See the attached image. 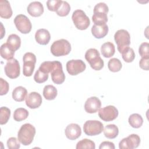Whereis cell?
<instances>
[{
    "instance_id": "cell-40",
    "label": "cell",
    "mask_w": 149,
    "mask_h": 149,
    "mask_svg": "<svg viewBox=\"0 0 149 149\" xmlns=\"http://www.w3.org/2000/svg\"><path fill=\"white\" fill-rule=\"evenodd\" d=\"M148 61L149 58H141L139 62V66L140 67L145 70H148L149 66H148Z\"/></svg>"
},
{
    "instance_id": "cell-5",
    "label": "cell",
    "mask_w": 149,
    "mask_h": 149,
    "mask_svg": "<svg viewBox=\"0 0 149 149\" xmlns=\"http://www.w3.org/2000/svg\"><path fill=\"white\" fill-rule=\"evenodd\" d=\"M114 40L117 44L118 51L121 54L130 44V36L129 32L124 29L118 30L114 35Z\"/></svg>"
},
{
    "instance_id": "cell-11",
    "label": "cell",
    "mask_w": 149,
    "mask_h": 149,
    "mask_svg": "<svg viewBox=\"0 0 149 149\" xmlns=\"http://www.w3.org/2000/svg\"><path fill=\"white\" fill-rule=\"evenodd\" d=\"M5 74L10 79H16L20 75V68L18 61L12 58L8 60L4 68Z\"/></svg>"
},
{
    "instance_id": "cell-1",
    "label": "cell",
    "mask_w": 149,
    "mask_h": 149,
    "mask_svg": "<svg viewBox=\"0 0 149 149\" xmlns=\"http://www.w3.org/2000/svg\"><path fill=\"white\" fill-rule=\"evenodd\" d=\"M36 134V128L30 123L23 125L17 133V139L24 146L30 145L33 141Z\"/></svg>"
},
{
    "instance_id": "cell-22",
    "label": "cell",
    "mask_w": 149,
    "mask_h": 149,
    "mask_svg": "<svg viewBox=\"0 0 149 149\" xmlns=\"http://www.w3.org/2000/svg\"><path fill=\"white\" fill-rule=\"evenodd\" d=\"M27 91L22 86L16 87L12 91L13 99L17 102L23 101L26 97Z\"/></svg>"
},
{
    "instance_id": "cell-13",
    "label": "cell",
    "mask_w": 149,
    "mask_h": 149,
    "mask_svg": "<svg viewBox=\"0 0 149 149\" xmlns=\"http://www.w3.org/2000/svg\"><path fill=\"white\" fill-rule=\"evenodd\" d=\"M86 68V63L81 59H72L66 63V70L72 76L83 72Z\"/></svg>"
},
{
    "instance_id": "cell-18",
    "label": "cell",
    "mask_w": 149,
    "mask_h": 149,
    "mask_svg": "<svg viewBox=\"0 0 149 149\" xmlns=\"http://www.w3.org/2000/svg\"><path fill=\"white\" fill-rule=\"evenodd\" d=\"M27 12L33 17L40 16L44 12L42 4L39 1H33L29 3L27 8Z\"/></svg>"
},
{
    "instance_id": "cell-17",
    "label": "cell",
    "mask_w": 149,
    "mask_h": 149,
    "mask_svg": "<svg viewBox=\"0 0 149 149\" xmlns=\"http://www.w3.org/2000/svg\"><path fill=\"white\" fill-rule=\"evenodd\" d=\"M65 134L68 139L74 140L80 136L81 129L78 124L70 123L66 126L65 130Z\"/></svg>"
},
{
    "instance_id": "cell-2",
    "label": "cell",
    "mask_w": 149,
    "mask_h": 149,
    "mask_svg": "<svg viewBox=\"0 0 149 149\" xmlns=\"http://www.w3.org/2000/svg\"><path fill=\"white\" fill-rule=\"evenodd\" d=\"M109 11L108 6L104 2L96 4L94 8V14L92 20L95 25H103L108 21L107 13Z\"/></svg>"
},
{
    "instance_id": "cell-24",
    "label": "cell",
    "mask_w": 149,
    "mask_h": 149,
    "mask_svg": "<svg viewBox=\"0 0 149 149\" xmlns=\"http://www.w3.org/2000/svg\"><path fill=\"white\" fill-rule=\"evenodd\" d=\"M104 136L110 139L116 138L119 133V129L117 126L114 124L108 125L103 129Z\"/></svg>"
},
{
    "instance_id": "cell-38",
    "label": "cell",
    "mask_w": 149,
    "mask_h": 149,
    "mask_svg": "<svg viewBox=\"0 0 149 149\" xmlns=\"http://www.w3.org/2000/svg\"><path fill=\"white\" fill-rule=\"evenodd\" d=\"M20 141L18 139H16L15 137H12L8 139L7 140V146L9 149H17L20 147Z\"/></svg>"
},
{
    "instance_id": "cell-39",
    "label": "cell",
    "mask_w": 149,
    "mask_h": 149,
    "mask_svg": "<svg viewBox=\"0 0 149 149\" xmlns=\"http://www.w3.org/2000/svg\"><path fill=\"white\" fill-rule=\"evenodd\" d=\"M0 95H3L8 93L9 88V83L2 78H0Z\"/></svg>"
},
{
    "instance_id": "cell-14",
    "label": "cell",
    "mask_w": 149,
    "mask_h": 149,
    "mask_svg": "<svg viewBox=\"0 0 149 149\" xmlns=\"http://www.w3.org/2000/svg\"><path fill=\"white\" fill-rule=\"evenodd\" d=\"M140 138L136 134H132L127 137L123 138L119 143L120 149H133L139 147Z\"/></svg>"
},
{
    "instance_id": "cell-7",
    "label": "cell",
    "mask_w": 149,
    "mask_h": 149,
    "mask_svg": "<svg viewBox=\"0 0 149 149\" xmlns=\"http://www.w3.org/2000/svg\"><path fill=\"white\" fill-rule=\"evenodd\" d=\"M23 73L26 77L33 74L36 63V56L32 52H26L23 57Z\"/></svg>"
},
{
    "instance_id": "cell-34",
    "label": "cell",
    "mask_w": 149,
    "mask_h": 149,
    "mask_svg": "<svg viewBox=\"0 0 149 149\" xmlns=\"http://www.w3.org/2000/svg\"><path fill=\"white\" fill-rule=\"evenodd\" d=\"M70 10V6L68 2L66 1H62V3L58 9V10L56 12V14L59 16H67Z\"/></svg>"
},
{
    "instance_id": "cell-27",
    "label": "cell",
    "mask_w": 149,
    "mask_h": 149,
    "mask_svg": "<svg viewBox=\"0 0 149 149\" xmlns=\"http://www.w3.org/2000/svg\"><path fill=\"white\" fill-rule=\"evenodd\" d=\"M6 43L15 51L21 45V39L17 34H12L8 36Z\"/></svg>"
},
{
    "instance_id": "cell-21",
    "label": "cell",
    "mask_w": 149,
    "mask_h": 149,
    "mask_svg": "<svg viewBox=\"0 0 149 149\" xmlns=\"http://www.w3.org/2000/svg\"><path fill=\"white\" fill-rule=\"evenodd\" d=\"M12 10L10 3L7 0H0V16L9 19L12 16Z\"/></svg>"
},
{
    "instance_id": "cell-4",
    "label": "cell",
    "mask_w": 149,
    "mask_h": 149,
    "mask_svg": "<svg viewBox=\"0 0 149 149\" xmlns=\"http://www.w3.org/2000/svg\"><path fill=\"white\" fill-rule=\"evenodd\" d=\"M85 59L91 68L95 70H100L104 67V61L100 57V52L97 49H88L85 54Z\"/></svg>"
},
{
    "instance_id": "cell-3",
    "label": "cell",
    "mask_w": 149,
    "mask_h": 149,
    "mask_svg": "<svg viewBox=\"0 0 149 149\" xmlns=\"http://www.w3.org/2000/svg\"><path fill=\"white\" fill-rule=\"evenodd\" d=\"M51 52L54 56H61L68 55L71 51L70 42L65 39L55 41L51 46Z\"/></svg>"
},
{
    "instance_id": "cell-26",
    "label": "cell",
    "mask_w": 149,
    "mask_h": 149,
    "mask_svg": "<svg viewBox=\"0 0 149 149\" xmlns=\"http://www.w3.org/2000/svg\"><path fill=\"white\" fill-rule=\"evenodd\" d=\"M15 51L7 44H3L0 49L1 56L5 59L9 60L13 58L15 55Z\"/></svg>"
},
{
    "instance_id": "cell-32",
    "label": "cell",
    "mask_w": 149,
    "mask_h": 149,
    "mask_svg": "<svg viewBox=\"0 0 149 149\" xmlns=\"http://www.w3.org/2000/svg\"><path fill=\"white\" fill-rule=\"evenodd\" d=\"M121 54L123 59L126 62H132L135 58V53L132 48L128 47L126 48Z\"/></svg>"
},
{
    "instance_id": "cell-23",
    "label": "cell",
    "mask_w": 149,
    "mask_h": 149,
    "mask_svg": "<svg viewBox=\"0 0 149 149\" xmlns=\"http://www.w3.org/2000/svg\"><path fill=\"white\" fill-rule=\"evenodd\" d=\"M101 51L104 57L110 58L112 56L115 54V45L111 42H106L101 45Z\"/></svg>"
},
{
    "instance_id": "cell-16",
    "label": "cell",
    "mask_w": 149,
    "mask_h": 149,
    "mask_svg": "<svg viewBox=\"0 0 149 149\" xmlns=\"http://www.w3.org/2000/svg\"><path fill=\"white\" fill-rule=\"evenodd\" d=\"M101 106L100 100L96 97H91L88 98L84 104V109L86 112L93 113L97 112Z\"/></svg>"
},
{
    "instance_id": "cell-6",
    "label": "cell",
    "mask_w": 149,
    "mask_h": 149,
    "mask_svg": "<svg viewBox=\"0 0 149 149\" xmlns=\"http://www.w3.org/2000/svg\"><path fill=\"white\" fill-rule=\"evenodd\" d=\"M72 19L73 23L77 29L84 30L87 29L90 24L88 17L85 12L81 9H77L73 12Z\"/></svg>"
},
{
    "instance_id": "cell-28",
    "label": "cell",
    "mask_w": 149,
    "mask_h": 149,
    "mask_svg": "<svg viewBox=\"0 0 149 149\" xmlns=\"http://www.w3.org/2000/svg\"><path fill=\"white\" fill-rule=\"evenodd\" d=\"M129 123L133 128L140 127L143 123L142 116L139 113H133L129 117Z\"/></svg>"
},
{
    "instance_id": "cell-42",
    "label": "cell",
    "mask_w": 149,
    "mask_h": 149,
    "mask_svg": "<svg viewBox=\"0 0 149 149\" xmlns=\"http://www.w3.org/2000/svg\"><path fill=\"white\" fill-rule=\"evenodd\" d=\"M1 27H2V28H1V38H3V35L5 34V33H4V32H5V31L4 30V31H3V32L2 31V29H3V25H2V23H1Z\"/></svg>"
},
{
    "instance_id": "cell-25",
    "label": "cell",
    "mask_w": 149,
    "mask_h": 149,
    "mask_svg": "<svg viewBox=\"0 0 149 149\" xmlns=\"http://www.w3.org/2000/svg\"><path fill=\"white\" fill-rule=\"evenodd\" d=\"M44 97L47 100H54L58 94L57 89L52 85H47L44 87L42 91Z\"/></svg>"
},
{
    "instance_id": "cell-9",
    "label": "cell",
    "mask_w": 149,
    "mask_h": 149,
    "mask_svg": "<svg viewBox=\"0 0 149 149\" xmlns=\"http://www.w3.org/2000/svg\"><path fill=\"white\" fill-rule=\"evenodd\" d=\"M14 23L17 29L23 34H27L31 30V23L24 15L20 14L17 15L14 19Z\"/></svg>"
},
{
    "instance_id": "cell-30",
    "label": "cell",
    "mask_w": 149,
    "mask_h": 149,
    "mask_svg": "<svg viewBox=\"0 0 149 149\" xmlns=\"http://www.w3.org/2000/svg\"><path fill=\"white\" fill-rule=\"evenodd\" d=\"M108 67L110 71L112 72H117L121 69L122 65L119 59L113 58L108 61Z\"/></svg>"
},
{
    "instance_id": "cell-20",
    "label": "cell",
    "mask_w": 149,
    "mask_h": 149,
    "mask_svg": "<svg viewBox=\"0 0 149 149\" xmlns=\"http://www.w3.org/2000/svg\"><path fill=\"white\" fill-rule=\"evenodd\" d=\"M108 26L105 24L103 25L94 24L91 28V33L96 38H104L108 33Z\"/></svg>"
},
{
    "instance_id": "cell-15",
    "label": "cell",
    "mask_w": 149,
    "mask_h": 149,
    "mask_svg": "<svg viewBox=\"0 0 149 149\" xmlns=\"http://www.w3.org/2000/svg\"><path fill=\"white\" fill-rule=\"evenodd\" d=\"M42 97L37 92H31L26 97V104L31 109L38 108L42 104Z\"/></svg>"
},
{
    "instance_id": "cell-12",
    "label": "cell",
    "mask_w": 149,
    "mask_h": 149,
    "mask_svg": "<svg viewBox=\"0 0 149 149\" xmlns=\"http://www.w3.org/2000/svg\"><path fill=\"white\" fill-rule=\"evenodd\" d=\"M118 109L113 105H108L100 108L98 111L99 117L105 122H109L115 119L118 116Z\"/></svg>"
},
{
    "instance_id": "cell-8",
    "label": "cell",
    "mask_w": 149,
    "mask_h": 149,
    "mask_svg": "<svg viewBox=\"0 0 149 149\" xmlns=\"http://www.w3.org/2000/svg\"><path fill=\"white\" fill-rule=\"evenodd\" d=\"M104 129L102 123L97 120H87L83 125V130L87 136H96L102 133Z\"/></svg>"
},
{
    "instance_id": "cell-37",
    "label": "cell",
    "mask_w": 149,
    "mask_h": 149,
    "mask_svg": "<svg viewBox=\"0 0 149 149\" xmlns=\"http://www.w3.org/2000/svg\"><path fill=\"white\" fill-rule=\"evenodd\" d=\"M139 53L141 58H149V44L144 42L140 44L139 48Z\"/></svg>"
},
{
    "instance_id": "cell-31",
    "label": "cell",
    "mask_w": 149,
    "mask_h": 149,
    "mask_svg": "<svg viewBox=\"0 0 149 149\" xmlns=\"http://www.w3.org/2000/svg\"><path fill=\"white\" fill-rule=\"evenodd\" d=\"M76 149H81V148H88V149H95V145L93 141L84 139L79 142H77L76 147Z\"/></svg>"
},
{
    "instance_id": "cell-19",
    "label": "cell",
    "mask_w": 149,
    "mask_h": 149,
    "mask_svg": "<svg viewBox=\"0 0 149 149\" xmlns=\"http://www.w3.org/2000/svg\"><path fill=\"white\" fill-rule=\"evenodd\" d=\"M51 38V35L48 30L45 29H38L35 34L36 41L41 45H47Z\"/></svg>"
},
{
    "instance_id": "cell-41",
    "label": "cell",
    "mask_w": 149,
    "mask_h": 149,
    "mask_svg": "<svg viewBox=\"0 0 149 149\" xmlns=\"http://www.w3.org/2000/svg\"><path fill=\"white\" fill-rule=\"evenodd\" d=\"M115 145L112 142L105 141L101 143L99 148L103 149V148H110V149H115Z\"/></svg>"
},
{
    "instance_id": "cell-29",
    "label": "cell",
    "mask_w": 149,
    "mask_h": 149,
    "mask_svg": "<svg viewBox=\"0 0 149 149\" xmlns=\"http://www.w3.org/2000/svg\"><path fill=\"white\" fill-rule=\"evenodd\" d=\"M28 111L23 108H17L13 113V119L17 122H21L26 119L28 117Z\"/></svg>"
},
{
    "instance_id": "cell-10",
    "label": "cell",
    "mask_w": 149,
    "mask_h": 149,
    "mask_svg": "<svg viewBox=\"0 0 149 149\" xmlns=\"http://www.w3.org/2000/svg\"><path fill=\"white\" fill-rule=\"evenodd\" d=\"M52 81L56 84L63 83L65 80V74L63 73L62 63L57 61H54L53 67L50 72Z\"/></svg>"
},
{
    "instance_id": "cell-33",
    "label": "cell",
    "mask_w": 149,
    "mask_h": 149,
    "mask_svg": "<svg viewBox=\"0 0 149 149\" xmlns=\"http://www.w3.org/2000/svg\"><path fill=\"white\" fill-rule=\"evenodd\" d=\"M10 116V110L6 107H2L0 109V123L6 124L9 119Z\"/></svg>"
},
{
    "instance_id": "cell-36",
    "label": "cell",
    "mask_w": 149,
    "mask_h": 149,
    "mask_svg": "<svg viewBox=\"0 0 149 149\" xmlns=\"http://www.w3.org/2000/svg\"><path fill=\"white\" fill-rule=\"evenodd\" d=\"M62 0H48L47 1V6L49 10L56 12L60 8L62 3Z\"/></svg>"
},
{
    "instance_id": "cell-35",
    "label": "cell",
    "mask_w": 149,
    "mask_h": 149,
    "mask_svg": "<svg viewBox=\"0 0 149 149\" xmlns=\"http://www.w3.org/2000/svg\"><path fill=\"white\" fill-rule=\"evenodd\" d=\"M48 79V74L38 69L34 74V80L37 83H42L46 81Z\"/></svg>"
}]
</instances>
